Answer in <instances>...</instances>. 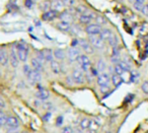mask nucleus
Wrapping results in <instances>:
<instances>
[{
	"label": "nucleus",
	"instance_id": "1",
	"mask_svg": "<svg viewBox=\"0 0 148 133\" xmlns=\"http://www.w3.org/2000/svg\"><path fill=\"white\" fill-rule=\"evenodd\" d=\"M78 64L80 66V70L83 72H88L91 68V61L90 58L86 54H81L80 57L78 58Z\"/></svg>",
	"mask_w": 148,
	"mask_h": 133
},
{
	"label": "nucleus",
	"instance_id": "2",
	"mask_svg": "<svg viewBox=\"0 0 148 133\" xmlns=\"http://www.w3.org/2000/svg\"><path fill=\"white\" fill-rule=\"evenodd\" d=\"M70 75H71L72 79H73L74 84H78V85H80V84H84L85 75H84V72H83L82 70L74 69Z\"/></svg>",
	"mask_w": 148,
	"mask_h": 133
},
{
	"label": "nucleus",
	"instance_id": "3",
	"mask_svg": "<svg viewBox=\"0 0 148 133\" xmlns=\"http://www.w3.org/2000/svg\"><path fill=\"white\" fill-rule=\"evenodd\" d=\"M87 41L90 43L95 50H103L105 48V41L101 40L99 36H89Z\"/></svg>",
	"mask_w": 148,
	"mask_h": 133
},
{
	"label": "nucleus",
	"instance_id": "4",
	"mask_svg": "<svg viewBox=\"0 0 148 133\" xmlns=\"http://www.w3.org/2000/svg\"><path fill=\"white\" fill-rule=\"evenodd\" d=\"M97 85L99 88H103V86H110V82H111V76L108 72H101L97 75Z\"/></svg>",
	"mask_w": 148,
	"mask_h": 133
},
{
	"label": "nucleus",
	"instance_id": "5",
	"mask_svg": "<svg viewBox=\"0 0 148 133\" xmlns=\"http://www.w3.org/2000/svg\"><path fill=\"white\" fill-rule=\"evenodd\" d=\"M78 47H80V49L82 50V51H84L86 55H93V54H95V49H93V47L90 45V43H89L87 40H85V39L79 40Z\"/></svg>",
	"mask_w": 148,
	"mask_h": 133
},
{
	"label": "nucleus",
	"instance_id": "6",
	"mask_svg": "<svg viewBox=\"0 0 148 133\" xmlns=\"http://www.w3.org/2000/svg\"><path fill=\"white\" fill-rule=\"evenodd\" d=\"M101 30H103V28L99 27V25H97V23H91L90 25L85 27L84 32L89 37V36H99V34H101Z\"/></svg>",
	"mask_w": 148,
	"mask_h": 133
},
{
	"label": "nucleus",
	"instance_id": "7",
	"mask_svg": "<svg viewBox=\"0 0 148 133\" xmlns=\"http://www.w3.org/2000/svg\"><path fill=\"white\" fill-rule=\"evenodd\" d=\"M95 17H97V15H95V13L88 11V12H86V13H84V14L78 17V21H79V23H81V25H88L91 23L92 19H95Z\"/></svg>",
	"mask_w": 148,
	"mask_h": 133
},
{
	"label": "nucleus",
	"instance_id": "8",
	"mask_svg": "<svg viewBox=\"0 0 148 133\" xmlns=\"http://www.w3.org/2000/svg\"><path fill=\"white\" fill-rule=\"evenodd\" d=\"M80 51H79L77 48H70L67 51V58L69 60V62L73 63V62L78 61V58L80 57Z\"/></svg>",
	"mask_w": 148,
	"mask_h": 133
},
{
	"label": "nucleus",
	"instance_id": "9",
	"mask_svg": "<svg viewBox=\"0 0 148 133\" xmlns=\"http://www.w3.org/2000/svg\"><path fill=\"white\" fill-rule=\"evenodd\" d=\"M5 126L7 129H17L19 127V121L15 116L9 115L6 118V122H5Z\"/></svg>",
	"mask_w": 148,
	"mask_h": 133
},
{
	"label": "nucleus",
	"instance_id": "10",
	"mask_svg": "<svg viewBox=\"0 0 148 133\" xmlns=\"http://www.w3.org/2000/svg\"><path fill=\"white\" fill-rule=\"evenodd\" d=\"M36 98H37L38 101L42 103H45V102H48L50 99V92L49 90H45V88H39L37 92H36Z\"/></svg>",
	"mask_w": 148,
	"mask_h": 133
},
{
	"label": "nucleus",
	"instance_id": "11",
	"mask_svg": "<svg viewBox=\"0 0 148 133\" xmlns=\"http://www.w3.org/2000/svg\"><path fill=\"white\" fill-rule=\"evenodd\" d=\"M59 14H60V12H58V11L53 10V9H49V10L45 11V12L43 13L42 19L46 21H51L56 19L57 17H59Z\"/></svg>",
	"mask_w": 148,
	"mask_h": 133
},
{
	"label": "nucleus",
	"instance_id": "12",
	"mask_svg": "<svg viewBox=\"0 0 148 133\" xmlns=\"http://www.w3.org/2000/svg\"><path fill=\"white\" fill-rule=\"evenodd\" d=\"M9 63L13 68H16L19 64V59L16 53V49H14V48H12L10 50V52H9Z\"/></svg>",
	"mask_w": 148,
	"mask_h": 133
},
{
	"label": "nucleus",
	"instance_id": "13",
	"mask_svg": "<svg viewBox=\"0 0 148 133\" xmlns=\"http://www.w3.org/2000/svg\"><path fill=\"white\" fill-rule=\"evenodd\" d=\"M27 77L29 78V80L33 83H36V82H40L42 80V73L39 71H36L32 68V70L29 72V74L27 75Z\"/></svg>",
	"mask_w": 148,
	"mask_h": 133
},
{
	"label": "nucleus",
	"instance_id": "14",
	"mask_svg": "<svg viewBox=\"0 0 148 133\" xmlns=\"http://www.w3.org/2000/svg\"><path fill=\"white\" fill-rule=\"evenodd\" d=\"M59 19L61 21H66V23H71L73 21V14L69 10H63L59 14Z\"/></svg>",
	"mask_w": 148,
	"mask_h": 133
},
{
	"label": "nucleus",
	"instance_id": "15",
	"mask_svg": "<svg viewBox=\"0 0 148 133\" xmlns=\"http://www.w3.org/2000/svg\"><path fill=\"white\" fill-rule=\"evenodd\" d=\"M16 53H17V56H18V59L19 61L25 62L27 61V58H29V48L27 49H16Z\"/></svg>",
	"mask_w": 148,
	"mask_h": 133
},
{
	"label": "nucleus",
	"instance_id": "16",
	"mask_svg": "<svg viewBox=\"0 0 148 133\" xmlns=\"http://www.w3.org/2000/svg\"><path fill=\"white\" fill-rule=\"evenodd\" d=\"M31 67L33 68L34 70L36 71H39V72H43L44 71V64H42L37 58H32L31 60Z\"/></svg>",
	"mask_w": 148,
	"mask_h": 133
},
{
	"label": "nucleus",
	"instance_id": "17",
	"mask_svg": "<svg viewBox=\"0 0 148 133\" xmlns=\"http://www.w3.org/2000/svg\"><path fill=\"white\" fill-rule=\"evenodd\" d=\"M56 28H57L59 31L63 32V33H68V32L71 31L72 27L69 23H66V21H60L59 23H56Z\"/></svg>",
	"mask_w": 148,
	"mask_h": 133
},
{
	"label": "nucleus",
	"instance_id": "18",
	"mask_svg": "<svg viewBox=\"0 0 148 133\" xmlns=\"http://www.w3.org/2000/svg\"><path fill=\"white\" fill-rule=\"evenodd\" d=\"M9 63V54L5 50H0V64L2 66H7Z\"/></svg>",
	"mask_w": 148,
	"mask_h": 133
},
{
	"label": "nucleus",
	"instance_id": "19",
	"mask_svg": "<svg viewBox=\"0 0 148 133\" xmlns=\"http://www.w3.org/2000/svg\"><path fill=\"white\" fill-rule=\"evenodd\" d=\"M53 52H54V58H55V60H57L58 62L63 61V60L67 57V54L62 49H56V50H54Z\"/></svg>",
	"mask_w": 148,
	"mask_h": 133
},
{
	"label": "nucleus",
	"instance_id": "20",
	"mask_svg": "<svg viewBox=\"0 0 148 133\" xmlns=\"http://www.w3.org/2000/svg\"><path fill=\"white\" fill-rule=\"evenodd\" d=\"M113 35H114V34H113V32H112L111 30L108 29V28H103L99 36V38H101V40H103V41L106 42V41H108V40H109Z\"/></svg>",
	"mask_w": 148,
	"mask_h": 133
},
{
	"label": "nucleus",
	"instance_id": "21",
	"mask_svg": "<svg viewBox=\"0 0 148 133\" xmlns=\"http://www.w3.org/2000/svg\"><path fill=\"white\" fill-rule=\"evenodd\" d=\"M50 68H51L52 72H53L54 74L58 75V74L60 73V71H61V65H60V62H58L57 60H54L53 62L50 63Z\"/></svg>",
	"mask_w": 148,
	"mask_h": 133
},
{
	"label": "nucleus",
	"instance_id": "22",
	"mask_svg": "<svg viewBox=\"0 0 148 133\" xmlns=\"http://www.w3.org/2000/svg\"><path fill=\"white\" fill-rule=\"evenodd\" d=\"M51 7H52L51 9L61 13L62 11H63L62 9H63V7H64V4L62 1H51Z\"/></svg>",
	"mask_w": 148,
	"mask_h": 133
},
{
	"label": "nucleus",
	"instance_id": "23",
	"mask_svg": "<svg viewBox=\"0 0 148 133\" xmlns=\"http://www.w3.org/2000/svg\"><path fill=\"white\" fill-rule=\"evenodd\" d=\"M89 126H90V119L88 118H83L79 122V128L81 130H88Z\"/></svg>",
	"mask_w": 148,
	"mask_h": 133
},
{
	"label": "nucleus",
	"instance_id": "24",
	"mask_svg": "<svg viewBox=\"0 0 148 133\" xmlns=\"http://www.w3.org/2000/svg\"><path fill=\"white\" fill-rule=\"evenodd\" d=\"M111 82L113 83L114 86H119L120 84L123 82V79H122L121 75H118V74H112L111 76Z\"/></svg>",
	"mask_w": 148,
	"mask_h": 133
},
{
	"label": "nucleus",
	"instance_id": "25",
	"mask_svg": "<svg viewBox=\"0 0 148 133\" xmlns=\"http://www.w3.org/2000/svg\"><path fill=\"white\" fill-rule=\"evenodd\" d=\"M44 55H45V60L48 63H51L55 60L54 58V52L52 50H44Z\"/></svg>",
	"mask_w": 148,
	"mask_h": 133
},
{
	"label": "nucleus",
	"instance_id": "26",
	"mask_svg": "<svg viewBox=\"0 0 148 133\" xmlns=\"http://www.w3.org/2000/svg\"><path fill=\"white\" fill-rule=\"evenodd\" d=\"M108 43H109V45L111 46V47L113 48H117L118 45H119V39H118L117 36L114 34L113 36H112L111 38H110L109 40H108Z\"/></svg>",
	"mask_w": 148,
	"mask_h": 133
},
{
	"label": "nucleus",
	"instance_id": "27",
	"mask_svg": "<svg viewBox=\"0 0 148 133\" xmlns=\"http://www.w3.org/2000/svg\"><path fill=\"white\" fill-rule=\"evenodd\" d=\"M86 12H88V9H87V7L83 4L78 5V6H76V8H75V13H77L79 17L84 14V13H86Z\"/></svg>",
	"mask_w": 148,
	"mask_h": 133
},
{
	"label": "nucleus",
	"instance_id": "28",
	"mask_svg": "<svg viewBox=\"0 0 148 133\" xmlns=\"http://www.w3.org/2000/svg\"><path fill=\"white\" fill-rule=\"evenodd\" d=\"M101 122H99L97 119H90V126H89V129L90 130H95L97 131L99 128L101 127Z\"/></svg>",
	"mask_w": 148,
	"mask_h": 133
},
{
	"label": "nucleus",
	"instance_id": "29",
	"mask_svg": "<svg viewBox=\"0 0 148 133\" xmlns=\"http://www.w3.org/2000/svg\"><path fill=\"white\" fill-rule=\"evenodd\" d=\"M106 67H107V64H106V62L103 61V59H99V61H97V71H99V73H101V72H105Z\"/></svg>",
	"mask_w": 148,
	"mask_h": 133
},
{
	"label": "nucleus",
	"instance_id": "30",
	"mask_svg": "<svg viewBox=\"0 0 148 133\" xmlns=\"http://www.w3.org/2000/svg\"><path fill=\"white\" fill-rule=\"evenodd\" d=\"M144 5H145V2H144L143 0H137V1H135V2L133 3L134 8H135L136 10H138V11H142Z\"/></svg>",
	"mask_w": 148,
	"mask_h": 133
},
{
	"label": "nucleus",
	"instance_id": "31",
	"mask_svg": "<svg viewBox=\"0 0 148 133\" xmlns=\"http://www.w3.org/2000/svg\"><path fill=\"white\" fill-rule=\"evenodd\" d=\"M95 21H97V25H99V27H101V25H105L106 23H108L107 19H106L105 17H103V15H97V17H95Z\"/></svg>",
	"mask_w": 148,
	"mask_h": 133
},
{
	"label": "nucleus",
	"instance_id": "32",
	"mask_svg": "<svg viewBox=\"0 0 148 133\" xmlns=\"http://www.w3.org/2000/svg\"><path fill=\"white\" fill-rule=\"evenodd\" d=\"M36 55H37L36 56V58H37V59L39 60L42 64H45L46 60H45V55H44V51H37Z\"/></svg>",
	"mask_w": 148,
	"mask_h": 133
},
{
	"label": "nucleus",
	"instance_id": "33",
	"mask_svg": "<svg viewBox=\"0 0 148 133\" xmlns=\"http://www.w3.org/2000/svg\"><path fill=\"white\" fill-rule=\"evenodd\" d=\"M118 65H119L120 67L123 69L124 72H127V71H129V70H130V65L125 61H120L119 63H118Z\"/></svg>",
	"mask_w": 148,
	"mask_h": 133
},
{
	"label": "nucleus",
	"instance_id": "34",
	"mask_svg": "<svg viewBox=\"0 0 148 133\" xmlns=\"http://www.w3.org/2000/svg\"><path fill=\"white\" fill-rule=\"evenodd\" d=\"M41 106H42V108L45 109V110H47V111H49V112L52 110V109L54 108V105L52 104L51 102H49V101H48V102L43 103V104H42Z\"/></svg>",
	"mask_w": 148,
	"mask_h": 133
},
{
	"label": "nucleus",
	"instance_id": "35",
	"mask_svg": "<svg viewBox=\"0 0 148 133\" xmlns=\"http://www.w3.org/2000/svg\"><path fill=\"white\" fill-rule=\"evenodd\" d=\"M61 133H75V130H74V129L72 128L71 126H69V125H67V126L62 127V129H61Z\"/></svg>",
	"mask_w": 148,
	"mask_h": 133
},
{
	"label": "nucleus",
	"instance_id": "36",
	"mask_svg": "<svg viewBox=\"0 0 148 133\" xmlns=\"http://www.w3.org/2000/svg\"><path fill=\"white\" fill-rule=\"evenodd\" d=\"M114 72H115V74H118V75H122V74L124 73L123 69H122L118 64H116L115 67H114Z\"/></svg>",
	"mask_w": 148,
	"mask_h": 133
},
{
	"label": "nucleus",
	"instance_id": "37",
	"mask_svg": "<svg viewBox=\"0 0 148 133\" xmlns=\"http://www.w3.org/2000/svg\"><path fill=\"white\" fill-rule=\"evenodd\" d=\"M141 88H142V92H143L144 94H148V81H144L141 85Z\"/></svg>",
	"mask_w": 148,
	"mask_h": 133
},
{
	"label": "nucleus",
	"instance_id": "38",
	"mask_svg": "<svg viewBox=\"0 0 148 133\" xmlns=\"http://www.w3.org/2000/svg\"><path fill=\"white\" fill-rule=\"evenodd\" d=\"M32 70V67L29 65H27V64H25L23 65V72L25 74V75H27L29 74V72Z\"/></svg>",
	"mask_w": 148,
	"mask_h": 133
},
{
	"label": "nucleus",
	"instance_id": "39",
	"mask_svg": "<svg viewBox=\"0 0 148 133\" xmlns=\"http://www.w3.org/2000/svg\"><path fill=\"white\" fill-rule=\"evenodd\" d=\"M66 83H68L69 85H73V84H74L73 79H72L71 75H68L67 77H66Z\"/></svg>",
	"mask_w": 148,
	"mask_h": 133
},
{
	"label": "nucleus",
	"instance_id": "40",
	"mask_svg": "<svg viewBox=\"0 0 148 133\" xmlns=\"http://www.w3.org/2000/svg\"><path fill=\"white\" fill-rule=\"evenodd\" d=\"M141 12L143 13L144 15H146V17H148V3H147V4L144 5V7H143V9H142Z\"/></svg>",
	"mask_w": 148,
	"mask_h": 133
},
{
	"label": "nucleus",
	"instance_id": "41",
	"mask_svg": "<svg viewBox=\"0 0 148 133\" xmlns=\"http://www.w3.org/2000/svg\"><path fill=\"white\" fill-rule=\"evenodd\" d=\"M44 120H45L46 122H49V121L51 120V112L46 113L45 116H44Z\"/></svg>",
	"mask_w": 148,
	"mask_h": 133
},
{
	"label": "nucleus",
	"instance_id": "42",
	"mask_svg": "<svg viewBox=\"0 0 148 133\" xmlns=\"http://www.w3.org/2000/svg\"><path fill=\"white\" fill-rule=\"evenodd\" d=\"M5 107H6V104H5V102L2 100V99H0V110H3Z\"/></svg>",
	"mask_w": 148,
	"mask_h": 133
},
{
	"label": "nucleus",
	"instance_id": "43",
	"mask_svg": "<svg viewBox=\"0 0 148 133\" xmlns=\"http://www.w3.org/2000/svg\"><path fill=\"white\" fill-rule=\"evenodd\" d=\"M99 90H101V92H107L110 90V86H103V88H99Z\"/></svg>",
	"mask_w": 148,
	"mask_h": 133
},
{
	"label": "nucleus",
	"instance_id": "44",
	"mask_svg": "<svg viewBox=\"0 0 148 133\" xmlns=\"http://www.w3.org/2000/svg\"><path fill=\"white\" fill-rule=\"evenodd\" d=\"M25 6H27V7H32L35 3H34V1H25Z\"/></svg>",
	"mask_w": 148,
	"mask_h": 133
},
{
	"label": "nucleus",
	"instance_id": "45",
	"mask_svg": "<svg viewBox=\"0 0 148 133\" xmlns=\"http://www.w3.org/2000/svg\"><path fill=\"white\" fill-rule=\"evenodd\" d=\"M6 133H19L17 129H6Z\"/></svg>",
	"mask_w": 148,
	"mask_h": 133
},
{
	"label": "nucleus",
	"instance_id": "46",
	"mask_svg": "<svg viewBox=\"0 0 148 133\" xmlns=\"http://www.w3.org/2000/svg\"><path fill=\"white\" fill-rule=\"evenodd\" d=\"M75 133H84V132H83V130H81V129H77V130L75 131Z\"/></svg>",
	"mask_w": 148,
	"mask_h": 133
}]
</instances>
